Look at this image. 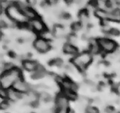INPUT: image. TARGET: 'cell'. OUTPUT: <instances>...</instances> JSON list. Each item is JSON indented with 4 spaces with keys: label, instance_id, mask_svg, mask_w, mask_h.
I'll use <instances>...</instances> for the list:
<instances>
[{
    "label": "cell",
    "instance_id": "cell-5",
    "mask_svg": "<svg viewBox=\"0 0 120 113\" xmlns=\"http://www.w3.org/2000/svg\"><path fill=\"white\" fill-rule=\"evenodd\" d=\"M33 45L36 50L40 53H46L50 49L51 45L49 41L42 37H38L35 39Z\"/></svg>",
    "mask_w": 120,
    "mask_h": 113
},
{
    "label": "cell",
    "instance_id": "cell-23",
    "mask_svg": "<svg viewBox=\"0 0 120 113\" xmlns=\"http://www.w3.org/2000/svg\"><path fill=\"white\" fill-rule=\"evenodd\" d=\"M110 35H112V36H117L119 35H120V31L116 28H112L110 32H109Z\"/></svg>",
    "mask_w": 120,
    "mask_h": 113
},
{
    "label": "cell",
    "instance_id": "cell-18",
    "mask_svg": "<svg viewBox=\"0 0 120 113\" xmlns=\"http://www.w3.org/2000/svg\"><path fill=\"white\" fill-rule=\"evenodd\" d=\"M82 24L80 21H77V22H74L72 23L71 24V29L73 30L74 32H77V31H80V30L82 29Z\"/></svg>",
    "mask_w": 120,
    "mask_h": 113
},
{
    "label": "cell",
    "instance_id": "cell-19",
    "mask_svg": "<svg viewBox=\"0 0 120 113\" xmlns=\"http://www.w3.org/2000/svg\"><path fill=\"white\" fill-rule=\"evenodd\" d=\"M39 99H41L45 102H49L51 100V96L46 92H41L39 93Z\"/></svg>",
    "mask_w": 120,
    "mask_h": 113
},
{
    "label": "cell",
    "instance_id": "cell-11",
    "mask_svg": "<svg viewBox=\"0 0 120 113\" xmlns=\"http://www.w3.org/2000/svg\"><path fill=\"white\" fill-rule=\"evenodd\" d=\"M63 51L65 53H66L67 54L69 55H73L76 56L78 55V48L74 46V44H71V43H65L63 45Z\"/></svg>",
    "mask_w": 120,
    "mask_h": 113
},
{
    "label": "cell",
    "instance_id": "cell-17",
    "mask_svg": "<svg viewBox=\"0 0 120 113\" xmlns=\"http://www.w3.org/2000/svg\"><path fill=\"white\" fill-rule=\"evenodd\" d=\"M62 93L64 96H65L68 100H74L77 99V95L76 93L72 91L71 90H66V89H62Z\"/></svg>",
    "mask_w": 120,
    "mask_h": 113
},
{
    "label": "cell",
    "instance_id": "cell-7",
    "mask_svg": "<svg viewBox=\"0 0 120 113\" xmlns=\"http://www.w3.org/2000/svg\"><path fill=\"white\" fill-rule=\"evenodd\" d=\"M12 88L14 89L15 90H17V92L20 93H29L30 90H31V88L30 86L27 84L26 82H25L23 80L20 79V80L17 81L14 83Z\"/></svg>",
    "mask_w": 120,
    "mask_h": 113
},
{
    "label": "cell",
    "instance_id": "cell-12",
    "mask_svg": "<svg viewBox=\"0 0 120 113\" xmlns=\"http://www.w3.org/2000/svg\"><path fill=\"white\" fill-rule=\"evenodd\" d=\"M46 75H47V71L45 70L44 68L42 66L38 65L37 69L35 72H33V73L32 75V78L33 79H41L44 78Z\"/></svg>",
    "mask_w": 120,
    "mask_h": 113
},
{
    "label": "cell",
    "instance_id": "cell-2",
    "mask_svg": "<svg viewBox=\"0 0 120 113\" xmlns=\"http://www.w3.org/2000/svg\"><path fill=\"white\" fill-rule=\"evenodd\" d=\"M92 60V54L89 51H83L77 55L72 60L74 65L79 69H84Z\"/></svg>",
    "mask_w": 120,
    "mask_h": 113
},
{
    "label": "cell",
    "instance_id": "cell-27",
    "mask_svg": "<svg viewBox=\"0 0 120 113\" xmlns=\"http://www.w3.org/2000/svg\"><path fill=\"white\" fill-rule=\"evenodd\" d=\"M116 91L119 94H120V83L116 85Z\"/></svg>",
    "mask_w": 120,
    "mask_h": 113
},
{
    "label": "cell",
    "instance_id": "cell-14",
    "mask_svg": "<svg viewBox=\"0 0 120 113\" xmlns=\"http://www.w3.org/2000/svg\"><path fill=\"white\" fill-rule=\"evenodd\" d=\"M22 97V93L17 92L14 89L11 88L9 90H8V99H9L10 100L17 101L21 99Z\"/></svg>",
    "mask_w": 120,
    "mask_h": 113
},
{
    "label": "cell",
    "instance_id": "cell-21",
    "mask_svg": "<svg viewBox=\"0 0 120 113\" xmlns=\"http://www.w3.org/2000/svg\"><path fill=\"white\" fill-rule=\"evenodd\" d=\"M52 64L56 66H59V67H61L63 66V61L60 59V58H56L55 60H52Z\"/></svg>",
    "mask_w": 120,
    "mask_h": 113
},
{
    "label": "cell",
    "instance_id": "cell-20",
    "mask_svg": "<svg viewBox=\"0 0 120 113\" xmlns=\"http://www.w3.org/2000/svg\"><path fill=\"white\" fill-rule=\"evenodd\" d=\"M86 113H99V112H98V109L96 107L89 105V106H87L86 109Z\"/></svg>",
    "mask_w": 120,
    "mask_h": 113
},
{
    "label": "cell",
    "instance_id": "cell-24",
    "mask_svg": "<svg viewBox=\"0 0 120 113\" xmlns=\"http://www.w3.org/2000/svg\"><path fill=\"white\" fill-rule=\"evenodd\" d=\"M0 96L2 99H8V90L1 88L0 90Z\"/></svg>",
    "mask_w": 120,
    "mask_h": 113
},
{
    "label": "cell",
    "instance_id": "cell-6",
    "mask_svg": "<svg viewBox=\"0 0 120 113\" xmlns=\"http://www.w3.org/2000/svg\"><path fill=\"white\" fill-rule=\"evenodd\" d=\"M29 26L30 28L38 34L44 33L47 31V26L45 24V23L40 17L35 18L30 21Z\"/></svg>",
    "mask_w": 120,
    "mask_h": 113
},
{
    "label": "cell",
    "instance_id": "cell-10",
    "mask_svg": "<svg viewBox=\"0 0 120 113\" xmlns=\"http://www.w3.org/2000/svg\"><path fill=\"white\" fill-rule=\"evenodd\" d=\"M107 20L120 22V8H116L111 11H107Z\"/></svg>",
    "mask_w": 120,
    "mask_h": 113
},
{
    "label": "cell",
    "instance_id": "cell-22",
    "mask_svg": "<svg viewBox=\"0 0 120 113\" xmlns=\"http://www.w3.org/2000/svg\"><path fill=\"white\" fill-rule=\"evenodd\" d=\"M9 107V103H8V101H6L5 100H3L1 104H0V108H1L2 110H5V109H7Z\"/></svg>",
    "mask_w": 120,
    "mask_h": 113
},
{
    "label": "cell",
    "instance_id": "cell-15",
    "mask_svg": "<svg viewBox=\"0 0 120 113\" xmlns=\"http://www.w3.org/2000/svg\"><path fill=\"white\" fill-rule=\"evenodd\" d=\"M78 17H79V21H80L82 25L86 26L89 24V17L88 11L86 10H81L80 12H79Z\"/></svg>",
    "mask_w": 120,
    "mask_h": 113
},
{
    "label": "cell",
    "instance_id": "cell-1",
    "mask_svg": "<svg viewBox=\"0 0 120 113\" xmlns=\"http://www.w3.org/2000/svg\"><path fill=\"white\" fill-rule=\"evenodd\" d=\"M22 78V73L20 70L16 67H14L10 70L3 72L1 75L2 88L5 90L12 88L14 83Z\"/></svg>",
    "mask_w": 120,
    "mask_h": 113
},
{
    "label": "cell",
    "instance_id": "cell-3",
    "mask_svg": "<svg viewBox=\"0 0 120 113\" xmlns=\"http://www.w3.org/2000/svg\"><path fill=\"white\" fill-rule=\"evenodd\" d=\"M101 51H104L107 54H112L116 51L117 48V44L113 40L107 39V38H101L98 39Z\"/></svg>",
    "mask_w": 120,
    "mask_h": 113
},
{
    "label": "cell",
    "instance_id": "cell-29",
    "mask_svg": "<svg viewBox=\"0 0 120 113\" xmlns=\"http://www.w3.org/2000/svg\"><path fill=\"white\" fill-rule=\"evenodd\" d=\"M119 113H120V112H119Z\"/></svg>",
    "mask_w": 120,
    "mask_h": 113
},
{
    "label": "cell",
    "instance_id": "cell-25",
    "mask_svg": "<svg viewBox=\"0 0 120 113\" xmlns=\"http://www.w3.org/2000/svg\"><path fill=\"white\" fill-rule=\"evenodd\" d=\"M105 111H106L107 113H113L114 111H115V109L112 106H108V107L106 108V110H105Z\"/></svg>",
    "mask_w": 120,
    "mask_h": 113
},
{
    "label": "cell",
    "instance_id": "cell-4",
    "mask_svg": "<svg viewBox=\"0 0 120 113\" xmlns=\"http://www.w3.org/2000/svg\"><path fill=\"white\" fill-rule=\"evenodd\" d=\"M69 103L68 99L62 93L56 99V113H68Z\"/></svg>",
    "mask_w": 120,
    "mask_h": 113
},
{
    "label": "cell",
    "instance_id": "cell-13",
    "mask_svg": "<svg viewBox=\"0 0 120 113\" xmlns=\"http://www.w3.org/2000/svg\"><path fill=\"white\" fill-rule=\"evenodd\" d=\"M101 51V47L98 42V40L92 39L90 40V44H89V52L92 54H98Z\"/></svg>",
    "mask_w": 120,
    "mask_h": 113
},
{
    "label": "cell",
    "instance_id": "cell-9",
    "mask_svg": "<svg viewBox=\"0 0 120 113\" xmlns=\"http://www.w3.org/2000/svg\"><path fill=\"white\" fill-rule=\"evenodd\" d=\"M39 64L36 61H34L32 60H24L22 61V67L24 68L26 70L29 71V72H35Z\"/></svg>",
    "mask_w": 120,
    "mask_h": 113
},
{
    "label": "cell",
    "instance_id": "cell-26",
    "mask_svg": "<svg viewBox=\"0 0 120 113\" xmlns=\"http://www.w3.org/2000/svg\"><path fill=\"white\" fill-rule=\"evenodd\" d=\"M93 103H95L96 105H100L101 103V101L100 99H98V98H95V99L93 100Z\"/></svg>",
    "mask_w": 120,
    "mask_h": 113
},
{
    "label": "cell",
    "instance_id": "cell-8",
    "mask_svg": "<svg viewBox=\"0 0 120 113\" xmlns=\"http://www.w3.org/2000/svg\"><path fill=\"white\" fill-rule=\"evenodd\" d=\"M20 11L22 13V14L24 15L26 18L29 19V20H34V19L39 17L38 16L36 11L34 10L32 8L29 7V6H27Z\"/></svg>",
    "mask_w": 120,
    "mask_h": 113
},
{
    "label": "cell",
    "instance_id": "cell-28",
    "mask_svg": "<svg viewBox=\"0 0 120 113\" xmlns=\"http://www.w3.org/2000/svg\"><path fill=\"white\" fill-rule=\"evenodd\" d=\"M68 113H75L74 110H72V109H69V111H68Z\"/></svg>",
    "mask_w": 120,
    "mask_h": 113
},
{
    "label": "cell",
    "instance_id": "cell-16",
    "mask_svg": "<svg viewBox=\"0 0 120 113\" xmlns=\"http://www.w3.org/2000/svg\"><path fill=\"white\" fill-rule=\"evenodd\" d=\"M95 16L104 21L107 20V11L102 8H96L95 11Z\"/></svg>",
    "mask_w": 120,
    "mask_h": 113
}]
</instances>
